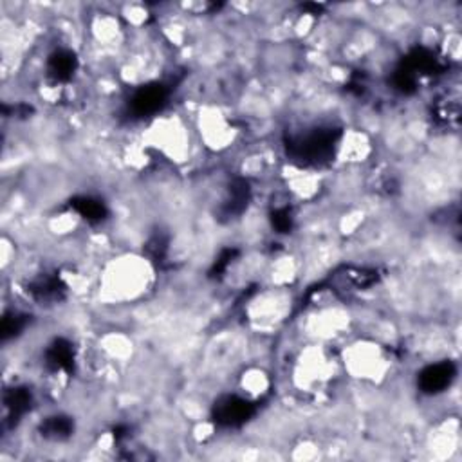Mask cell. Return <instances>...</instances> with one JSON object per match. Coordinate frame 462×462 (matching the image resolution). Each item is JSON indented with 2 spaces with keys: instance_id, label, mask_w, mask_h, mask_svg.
<instances>
[{
  "instance_id": "cell-3",
  "label": "cell",
  "mask_w": 462,
  "mask_h": 462,
  "mask_svg": "<svg viewBox=\"0 0 462 462\" xmlns=\"http://www.w3.org/2000/svg\"><path fill=\"white\" fill-rule=\"evenodd\" d=\"M164 101V90L163 87H145L140 93L134 96L132 100V109L136 110L140 116L143 114L156 112Z\"/></svg>"
},
{
  "instance_id": "cell-6",
  "label": "cell",
  "mask_w": 462,
  "mask_h": 462,
  "mask_svg": "<svg viewBox=\"0 0 462 462\" xmlns=\"http://www.w3.org/2000/svg\"><path fill=\"white\" fill-rule=\"evenodd\" d=\"M76 208H78L80 214L85 219H89V221H101L103 214H105L103 204L98 201H93V199H80V201L76 202Z\"/></svg>"
},
{
  "instance_id": "cell-4",
  "label": "cell",
  "mask_w": 462,
  "mask_h": 462,
  "mask_svg": "<svg viewBox=\"0 0 462 462\" xmlns=\"http://www.w3.org/2000/svg\"><path fill=\"white\" fill-rule=\"evenodd\" d=\"M74 65H76V62H74V56L70 55L69 51H58V53L51 58L49 69L53 76H56L58 80H63L69 78L70 73L74 70Z\"/></svg>"
},
{
  "instance_id": "cell-2",
  "label": "cell",
  "mask_w": 462,
  "mask_h": 462,
  "mask_svg": "<svg viewBox=\"0 0 462 462\" xmlns=\"http://www.w3.org/2000/svg\"><path fill=\"white\" fill-rule=\"evenodd\" d=\"M251 414V404L244 399H238V397H228L221 403L217 410V417L221 423L224 424H238L242 421H246Z\"/></svg>"
},
{
  "instance_id": "cell-1",
  "label": "cell",
  "mask_w": 462,
  "mask_h": 462,
  "mask_svg": "<svg viewBox=\"0 0 462 462\" xmlns=\"http://www.w3.org/2000/svg\"><path fill=\"white\" fill-rule=\"evenodd\" d=\"M455 376V367L448 363H437V365H430L421 372L419 384L421 389L428 394H437L450 387L451 379Z\"/></svg>"
},
{
  "instance_id": "cell-5",
  "label": "cell",
  "mask_w": 462,
  "mask_h": 462,
  "mask_svg": "<svg viewBox=\"0 0 462 462\" xmlns=\"http://www.w3.org/2000/svg\"><path fill=\"white\" fill-rule=\"evenodd\" d=\"M70 430H73V423H70L67 417L62 416L51 417V419L46 421V424H43V435L49 437V439H65V437H69Z\"/></svg>"
}]
</instances>
